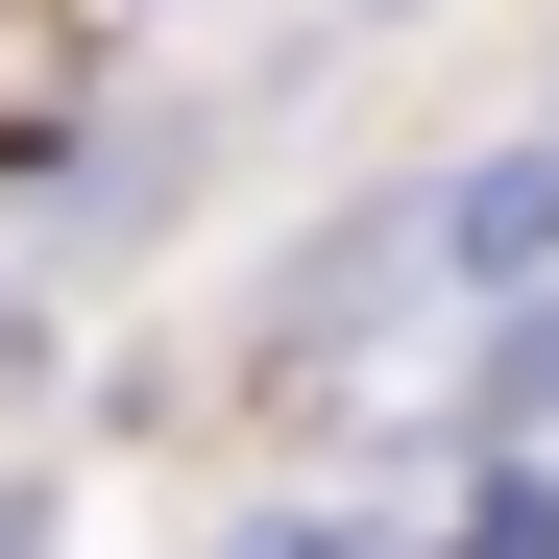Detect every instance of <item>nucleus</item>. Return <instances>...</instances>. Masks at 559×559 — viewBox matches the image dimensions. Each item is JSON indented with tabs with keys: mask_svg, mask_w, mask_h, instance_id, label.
<instances>
[{
	"mask_svg": "<svg viewBox=\"0 0 559 559\" xmlns=\"http://www.w3.org/2000/svg\"><path fill=\"white\" fill-rule=\"evenodd\" d=\"M535 414H559V341H535Z\"/></svg>",
	"mask_w": 559,
	"mask_h": 559,
	"instance_id": "obj_1",
	"label": "nucleus"
}]
</instances>
